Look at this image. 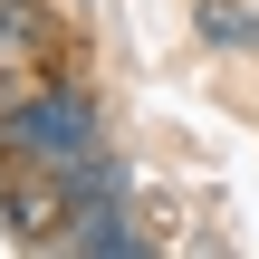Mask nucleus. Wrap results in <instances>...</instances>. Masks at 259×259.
Listing matches in <instances>:
<instances>
[{
    "instance_id": "39448f33",
    "label": "nucleus",
    "mask_w": 259,
    "mask_h": 259,
    "mask_svg": "<svg viewBox=\"0 0 259 259\" xmlns=\"http://www.w3.org/2000/svg\"><path fill=\"white\" fill-rule=\"evenodd\" d=\"M192 29H202L221 58H259V10L250 0H192Z\"/></svg>"
},
{
    "instance_id": "7ed1b4c3",
    "label": "nucleus",
    "mask_w": 259,
    "mask_h": 259,
    "mask_svg": "<svg viewBox=\"0 0 259 259\" xmlns=\"http://www.w3.org/2000/svg\"><path fill=\"white\" fill-rule=\"evenodd\" d=\"M58 67V19L48 0H0V96L10 87H38Z\"/></svg>"
},
{
    "instance_id": "20e7f679",
    "label": "nucleus",
    "mask_w": 259,
    "mask_h": 259,
    "mask_svg": "<svg viewBox=\"0 0 259 259\" xmlns=\"http://www.w3.org/2000/svg\"><path fill=\"white\" fill-rule=\"evenodd\" d=\"M154 231L135 221V202H77V231H67V259H144Z\"/></svg>"
},
{
    "instance_id": "f257e3e1",
    "label": "nucleus",
    "mask_w": 259,
    "mask_h": 259,
    "mask_svg": "<svg viewBox=\"0 0 259 259\" xmlns=\"http://www.w3.org/2000/svg\"><path fill=\"white\" fill-rule=\"evenodd\" d=\"M0 154L77 173V163L106 154V115H96V96H87L67 67H48L38 87H10V96H0Z\"/></svg>"
},
{
    "instance_id": "f03ea898",
    "label": "nucleus",
    "mask_w": 259,
    "mask_h": 259,
    "mask_svg": "<svg viewBox=\"0 0 259 259\" xmlns=\"http://www.w3.org/2000/svg\"><path fill=\"white\" fill-rule=\"evenodd\" d=\"M67 231H77V183H67L58 163L0 154V240H19V250H67Z\"/></svg>"
}]
</instances>
